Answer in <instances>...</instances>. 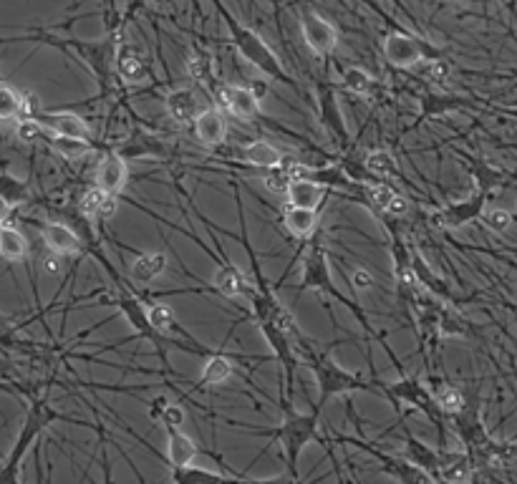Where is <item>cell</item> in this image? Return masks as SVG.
Returning a JSON list of instances; mask_svg holds the SVG:
<instances>
[{"label":"cell","instance_id":"6da1fadb","mask_svg":"<svg viewBox=\"0 0 517 484\" xmlns=\"http://www.w3.org/2000/svg\"><path fill=\"white\" fill-rule=\"evenodd\" d=\"M233 429H243L248 434H255V437H268L273 442L280 444L283 449V462L285 469H288V477L298 482V459L306 449L308 444H323L328 449L326 439H321V416H316L313 411L311 414H298L296 409L285 406L283 409V421L278 426H270V429H258V426H248L243 421H227Z\"/></svg>","mask_w":517,"mask_h":484},{"label":"cell","instance_id":"7a4b0ae2","mask_svg":"<svg viewBox=\"0 0 517 484\" xmlns=\"http://www.w3.org/2000/svg\"><path fill=\"white\" fill-rule=\"evenodd\" d=\"M298 353L303 356L306 366L313 374L318 386V404L313 414L321 416V411L326 409V404L336 396H343V394H353V391H376L374 386V379H364L356 371L343 369L338 361L331 358L328 351H321L318 346H313V341H306L303 346H298Z\"/></svg>","mask_w":517,"mask_h":484},{"label":"cell","instance_id":"3957f363","mask_svg":"<svg viewBox=\"0 0 517 484\" xmlns=\"http://www.w3.org/2000/svg\"><path fill=\"white\" fill-rule=\"evenodd\" d=\"M53 421H71V424L86 426L84 421L71 419V416H66L61 411L53 409L46 399L33 401L31 409H28V414H26V419L21 424V432L16 437V442H13V449L0 462V484H21V467L26 454L31 452L33 444L38 442V437L51 426Z\"/></svg>","mask_w":517,"mask_h":484},{"label":"cell","instance_id":"277c9868","mask_svg":"<svg viewBox=\"0 0 517 484\" xmlns=\"http://www.w3.org/2000/svg\"><path fill=\"white\" fill-rule=\"evenodd\" d=\"M379 343H381V348L386 351V356L391 358L394 369L399 371V381H391V384H386V381H381L374 376V386H376V391H381V394L391 401V406H394L396 411H401V406H409V409H414V411H422L427 419L432 421V424H437V429H439V444H444V416L439 414V411H437V404H434L429 389L424 386L422 381L414 379V376H409V374L404 371L401 361L394 356V351H391L389 343H386V333H379Z\"/></svg>","mask_w":517,"mask_h":484},{"label":"cell","instance_id":"5b68a950","mask_svg":"<svg viewBox=\"0 0 517 484\" xmlns=\"http://www.w3.org/2000/svg\"><path fill=\"white\" fill-rule=\"evenodd\" d=\"M215 11L220 13L222 21L227 26V31H230V41L233 46L237 48V53L243 56L248 64L258 68L260 74L268 76V79H273V81H280V84L290 86V89H298V84L293 81V76L285 71V66L280 64V58L275 56V51L268 46L263 36L253 28H248L243 23L235 18L233 13L227 11L222 3H215Z\"/></svg>","mask_w":517,"mask_h":484},{"label":"cell","instance_id":"8992f818","mask_svg":"<svg viewBox=\"0 0 517 484\" xmlns=\"http://www.w3.org/2000/svg\"><path fill=\"white\" fill-rule=\"evenodd\" d=\"M306 290H318V293H323L326 298H333V300H338L341 306L349 308V313L359 321V326L366 331V336L379 338L381 331H374V326L369 323V318H366V313H364V308H361L359 303H353L349 295H343L336 288L333 278H331V260H328V255H326V250H323V245H321V242H313V245H311V250H308V255L303 258V270H301L298 295L306 293Z\"/></svg>","mask_w":517,"mask_h":484},{"label":"cell","instance_id":"52a82bcc","mask_svg":"<svg viewBox=\"0 0 517 484\" xmlns=\"http://www.w3.org/2000/svg\"><path fill=\"white\" fill-rule=\"evenodd\" d=\"M119 36H121V33L106 36L101 41H81V38H56V36H43V33L38 31L33 33L31 41L51 43V46L64 48L66 53H76V56L89 66V71L96 76L101 96H106L109 94V89H111V81H114V51H117Z\"/></svg>","mask_w":517,"mask_h":484},{"label":"cell","instance_id":"ba28073f","mask_svg":"<svg viewBox=\"0 0 517 484\" xmlns=\"http://www.w3.org/2000/svg\"><path fill=\"white\" fill-rule=\"evenodd\" d=\"M381 51H384V58L386 64L394 66V68H417L424 61H439V51L432 48L427 41H419L414 38L412 33L404 31H391L386 33V38L381 43Z\"/></svg>","mask_w":517,"mask_h":484},{"label":"cell","instance_id":"9c48e42d","mask_svg":"<svg viewBox=\"0 0 517 484\" xmlns=\"http://www.w3.org/2000/svg\"><path fill=\"white\" fill-rule=\"evenodd\" d=\"M331 437H333L336 442L353 444L356 449H361V452H366L369 457H374V459L379 462L381 472L389 474L391 479H396L399 484H434L429 474H424L422 469H417V467L406 462L404 457H394V454L381 452V449H376L374 444L366 442V439H361V437H343V434H336V432H331Z\"/></svg>","mask_w":517,"mask_h":484},{"label":"cell","instance_id":"30bf717a","mask_svg":"<svg viewBox=\"0 0 517 484\" xmlns=\"http://www.w3.org/2000/svg\"><path fill=\"white\" fill-rule=\"evenodd\" d=\"M318 99V121L321 127L326 129V134L338 147H349L351 144V134H349V124H346V116L341 111V104H338V94L333 86L328 81H321L316 91Z\"/></svg>","mask_w":517,"mask_h":484},{"label":"cell","instance_id":"8fae6325","mask_svg":"<svg viewBox=\"0 0 517 484\" xmlns=\"http://www.w3.org/2000/svg\"><path fill=\"white\" fill-rule=\"evenodd\" d=\"M43 132H48L53 137L69 139V142H81V144H91V127L84 116L71 114V111H38L33 116Z\"/></svg>","mask_w":517,"mask_h":484},{"label":"cell","instance_id":"7c38bea8","mask_svg":"<svg viewBox=\"0 0 517 484\" xmlns=\"http://www.w3.org/2000/svg\"><path fill=\"white\" fill-rule=\"evenodd\" d=\"M114 74L121 79V84L139 86L152 81V66H149L147 56L139 51L137 46L127 43L121 36L117 41V51H114Z\"/></svg>","mask_w":517,"mask_h":484},{"label":"cell","instance_id":"4fadbf2b","mask_svg":"<svg viewBox=\"0 0 517 484\" xmlns=\"http://www.w3.org/2000/svg\"><path fill=\"white\" fill-rule=\"evenodd\" d=\"M301 33H303V41L311 51L316 56L328 58L331 53L336 51L338 46V31L333 23L323 18L316 11H303L301 13Z\"/></svg>","mask_w":517,"mask_h":484},{"label":"cell","instance_id":"5bb4252c","mask_svg":"<svg viewBox=\"0 0 517 484\" xmlns=\"http://www.w3.org/2000/svg\"><path fill=\"white\" fill-rule=\"evenodd\" d=\"M217 99L225 106V111H230L240 121L260 119V96L255 94V89H250V86L222 84L217 89Z\"/></svg>","mask_w":517,"mask_h":484},{"label":"cell","instance_id":"9a60e30c","mask_svg":"<svg viewBox=\"0 0 517 484\" xmlns=\"http://www.w3.org/2000/svg\"><path fill=\"white\" fill-rule=\"evenodd\" d=\"M129 184V164L127 159L121 157L119 152H109L99 159L94 174V187L101 190L104 195L119 197L124 187Z\"/></svg>","mask_w":517,"mask_h":484},{"label":"cell","instance_id":"2e32d148","mask_svg":"<svg viewBox=\"0 0 517 484\" xmlns=\"http://www.w3.org/2000/svg\"><path fill=\"white\" fill-rule=\"evenodd\" d=\"M487 210V197L485 195H480V192H472L470 197L465 200H457V202H449V205H444L439 215H437V220L442 227L447 230H459V227H465L470 222L480 220V215Z\"/></svg>","mask_w":517,"mask_h":484},{"label":"cell","instance_id":"e0dca14e","mask_svg":"<svg viewBox=\"0 0 517 484\" xmlns=\"http://www.w3.org/2000/svg\"><path fill=\"white\" fill-rule=\"evenodd\" d=\"M38 230H41V240L46 245V250L53 258H71V255L81 253V247H84L81 237L66 222H43V225H38Z\"/></svg>","mask_w":517,"mask_h":484},{"label":"cell","instance_id":"ac0fdd59","mask_svg":"<svg viewBox=\"0 0 517 484\" xmlns=\"http://www.w3.org/2000/svg\"><path fill=\"white\" fill-rule=\"evenodd\" d=\"M243 361V356H233V353H225V351H212L210 356L205 358V366L195 391L212 389V386H220L225 381L230 379L233 374H237V363Z\"/></svg>","mask_w":517,"mask_h":484},{"label":"cell","instance_id":"d6986e66","mask_svg":"<svg viewBox=\"0 0 517 484\" xmlns=\"http://www.w3.org/2000/svg\"><path fill=\"white\" fill-rule=\"evenodd\" d=\"M439 452V469H437V482L439 484H470L475 479V469L465 452H452V449H437Z\"/></svg>","mask_w":517,"mask_h":484},{"label":"cell","instance_id":"ffe728a7","mask_svg":"<svg viewBox=\"0 0 517 484\" xmlns=\"http://www.w3.org/2000/svg\"><path fill=\"white\" fill-rule=\"evenodd\" d=\"M470 106H475L470 99H462V96H454V94H424L419 99V116H417V121H414L412 127L406 129V132H414V129H419L422 124H427L429 119L434 116H444L449 114V111H459V109H470Z\"/></svg>","mask_w":517,"mask_h":484},{"label":"cell","instance_id":"44dd1931","mask_svg":"<svg viewBox=\"0 0 517 484\" xmlns=\"http://www.w3.org/2000/svg\"><path fill=\"white\" fill-rule=\"evenodd\" d=\"M240 159H243L245 167L255 169V172H270V169L283 167V164L290 162L280 149L270 144V142H263V139L245 144V147L240 149Z\"/></svg>","mask_w":517,"mask_h":484},{"label":"cell","instance_id":"7402d4cb","mask_svg":"<svg viewBox=\"0 0 517 484\" xmlns=\"http://www.w3.org/2000/svg\"><path fill=\"white\" fill-rule=\"evenodd\" d=\"M195 137L200 144L205 147H220L225 144V137H227V121H225V114L215 106H207L202 109L200 114L195 116Z\"/></svg>","mask_w":517,"mask_h":484},{"label":"cell","instance_id":"603a6c76","mask_svg":"<svg viewBox=\"0 0 517 484\" xmlns=\"http://www.w3.org/2000/svg\"><path fill=\"white\" fill-rule=\"evenodd\" d=\"M459 157L465 159L467 172H470L472 179H475V192L490 197L492 192L502 187V182H505V172H502V169L495 167V164H490L485 159H477L472 157V154H465V152H459Z\"/></svg>","mask_w":517,"mask_h":484},{"label":"cell","instance_id":"cb8c5ba5","mask_svg":"<svg viewBox=\"0 0 517 484\" xmlns=\"http://www.w3.org/2000/svg\"><path fill=\"white\" fill-rule=\"evenodd\" d=\"M404 459L414 464L417 469H422L424 474L432 477V482L437 484V469H439V452L432 449L429 444H424L422 439H417L409 429H404Z\"/></svg>","mask_w":517,"mask_h":484},{"label":"cell","instance_id":"d4e9b609","mask_svg":"<svg viewBox=\"0 0 517 484\" xmlns=\"http://www.w3.org/2000/svg\"><path fill=\"white\" fill-rule=\"evenodd\" d=\"M164 109H167L169 119H174L177 124H192L195 116L200 114V99L197 94L182 86V89H172L167 96H164Z\"/></svg>","mask_w":517,"mask_h":484},{"label":"cell","instance_id":"484cf974","mask_svg":"<svg viewBox=\"0 0 517 484\" xmlns=\"http://www.w3.org/2000/svg\"><path fill=\"white\" fill-rule=\"evenodd\" d=\"M323 200H326V190L308 179H293L285 192V207H296V210L321 212Z\"/></svg>","mask_w":517,"mask_h":484},{"label":"cell","instance_id":"4316f807","mask_svg":"<svg viewBox=\"0 0 517 484\" xmlns=\"http://www.w3.org/2000/svg\"><path fill=\"white\" fill-rule=\"evenodd\" d=\"M76 212H79L86 222H106L117 212V197L104 195V192L96 190V187H89V190L81 195L79 210Z\"/></svg>","mask_w":517,"mask_h":484},{"label":"cell","instance_id":"83f0119b","mask_svg":"<svg viewBox=\"0 0 517 484\" xmlns=\"http://www.w3.org/2000/svg\"><path fill=\"white\" fill-rule=\"evenodd\" d=\"M167 432V462L172 469L180 467H190L195 462V457L200 454V447L192 439L190 434H185L182 429H164Z\"/></svg>","mask_w":517,"mask_h":484},{"label":"cell","instance_id":"f1b7e54d","mask_svg":"<svg viewBox=\"0 0 517 484\" xmlns=\"http://www.w3.org/2000/svg\"><path fill=\"white\" fill-rule=\"evenodd\" d=\"M167 270V255L164 253H134L132 265H129V275L132 280L139 285L154 283Z\"/></svg>","mask_w":517,"mask_h":484},{"label":"cell","instance_id":"f546056e","mask_svg":"<svg viewBox=\"0 0 517 484\" xmlns=\"http://www.w3.org/2000/svg\"><path fill=\"white\" fill-rule=\"evenodd\" d=\"M429 394H432L434 404H437V411L442 414L444 419H452V416H457L459 411L465 409V404H467L465 391L457 389L454 384L434 379L432 391H429Z\"/></svg>","mask_w":517,"mask_h":484},{"label":"cell","instance_id":"4dcf8cb0","mask_svg":"<svg viewBox=\"0 0 517 484\" xmlns=\"http://www.w3.org/2000/svg\"><path fill=\"white\" fill-rule=\"evenodd\" d=\"M172 484H240V474L237 477H225L220 472H212L205 467H180V469H172L169 474Z\"/></svg>","mask_w":517,"mask_h":484},{"label":"cell","instance_id":"1f68e13d","mask_svg":"<svg viewBox=\"0 0 517 484\" xmlns=\"http://www.w3.org/2000/svg\"><path fill=\"white\" fill-rule=\"evenodd\" d=\"M364 169H366V174L371 179H376V182H386V179H404L401 177V169H399V162L391 157L386 149H371L369 154L364 157Z\"/></svg>","mask_w":517,"mask_h":484},{"label":"cell","instance_id":"d6a6232c","mask_svg":"<svg viewBox=\"0 0 517 484\" xmlns=\"http://www.w3.org/2000/svg\"><path fill=\"white\" fill-rule=\"evenodd\" d=\"M280 220H283L285 230L290 232L293 237H298V240H306V237H311V235L318 230L321 212L296 210V207H285L283 205V215H280Z\"/></svg>","mask_w":517,"mask_h":484},{"label":"cell","instance_id":"836d02e7","mask_svg":"<svg viewBox=\"0 0 517 484\" xmlns=\"http://www.w3.org/2000/svg\"><path fill=\"white\" fill-rule=\"evenodd\" d=\"M0 200L5 202L11 210L31 200V187H28V182L13 177L11 172L5 169V162H0Z\"/></svg>","mask_w":517,"mask_h":484},{"label":"cell","instance_id":"e575fe53","mask_svg":"<svg viewBox=\"0 0 517 484\" xmlns=\"http://www.w3.org/2000/svg\"><path fill=\"white\" fill-rule=\"evenodd\" d=\"M0 258L8 260V263H21V260L28 258V240L13 225L0 227Z\"/></svg>","mask_w":517,"mask_h":484},{"label":"cell","instance_id":"d590c367","mask_svg":"<svg viewBox=\"0 0 517 484\" xmlns=\"http://www.w3.org/2000/svg\"><path fill=\"white\" fill-rule=\"evenodd\" d=\"M361 190V197L364 202L369 205L371 210L376 212V215H384L386 207H389V202L399 195L394 184L389 182H371V184H356Z\"/></svg>","mask_w":517,"mask_h":484},{"label":"cell","instance_id":"8d00e7d4","mask_svg":"<svg viewBox=\"0 0 517 484\" xmlns=\"http://www.w3.org/2000/svg\"><path fill=\"white\" fill-rule=\"evenodd\" d=\"M341 84H343L346 91H351V94H356V96L374 94V76H371L369 71L359 68V66H351V68H346L343 76H341Z\"/></svg>","mask_w":517,"mask_h":484},{"label":"cell","instance_id":"74e56055","mask_svg":"<svg viewBox=\"0 0 517 484\" xmlns=\"http://www.w3.org/2000/svg\"><path fill=\"white\" fill-rule=\"evenodd\" d=\"M23 111L21 94L8 84H0V121H18Z\"/></svg>","mask_w":517,"mask_h":484},{"label":"cell","instance_id":"f35d334b","mask_svg":"<svg viewBox=\"0 0 517 484\" xmlns=\"http://www.w3.org/2000/svg\"><path fill=\"white\" fill-rule=\"evenodd\" d=\"M41 139L46 142V144H48V147H53L56 152H58V154H64V157H69V159L81 157V154H86L89 149L94 147V144H81V142H69V139L53 137V134H48V132H43Z\"/></svg>","mask_w":517,"mask_h":484},{"label":"cell","instance_id":"ab89813d","mask_svg":"<svg viewBox=\"0 0 517 484\" xmlns=\"http://www.w3.org/2000/svg\"><path fill=\"white\" fill-rule=\"evenodd\" d=\"M480 222L485 225L487 230L497 232V235H502V232L510 230V225H512V212L502 210V207H495V210H485L480 215Z\"/></svg>","mask_w":517,"mask_h":484},{"label":"cell","instance_id":"60d3db41","mask_svg":"<svg viewBox=\"0 0 517 484\" xmlns=\"http://www.w3.org/2000/svg\"><path fill=\"white\" fill-rule=\"evenodd\" d=\"M157 421L164 429H180L182 424H185V409H182L180 404L169 401L167 406L162 409V414H159Z\"/></svg>","mask_w":517,"mask_h":484},{"label":"cell","instance_id":"b9f144b4","mask_svg":"<svg viewBox=\"0 0 517 484\" xmlns=\"http://www.w3.org/2000/svg\"><path fill=\"white\" fill-rule=\"evenodd\" d=\"M16 137L21 142H38L43 137V129L36 119H18L16 121Z\"/></svg>","mask_w":517,"mask_h":484},{"label":"cell","instance_id":"7bdbcfd3","mask_svg":"<svg viewBox=\"0 0 517 484\" xmlns=\"http://www.w3.org/2000/svg\"><path fill=\"white\" fill-rule=\"evenodd\" d=\"M427 76L432 79V81H447V76L452 74V66L447 64V61H427Z\"/></svg>","mask_w":517,"mask_h":484},{"label":"cell","instance_id":"ee69618b","mask_svg":"<svg viewBox=\"0 0 517 484\" xmlns=\"http://www.w3.org/2000/svg\"><path fill=\"white\" fill-rule=\"evenodd\" d=\"M406 212H409V200L401 197V195H396V197L389 202V207H386V212H384L381 217H404Z\"/></svg>","mask_w":517,"mask_h":484},{"label":"cell","instance_id":"f6af8a7d","mask_svg":"<svg viewBox=\"0 0 517 484\" xmlns=\"http://www.w3.org/2000/svg\"><path fill=\"white\" fill-rule=\"evenodd\" d=\"M371 285H374V275H371L369 270L359 268L356 273L351 275V288H356V290H364V288H371Z\"/></svg>","mask_w":517,"mask_h":484},{"label":"cell","instance_id":"bcb514c9","mask_svg":"<svg viewBox=\"0 0 517 484\" xmlns=\"http://www.w3.org/2000/svg\"><path fill=\"white\" fill-rule=\"evenodd\" d=\"M147 404H149V419L157 421L159 414H162V409H164V406L169 404V399H167V396H154V399L147 401Z\"/></svg>","mask_w":517,"mask_h":484},{"label":"cell","instance_id":"7dc6e473","mask_svg":"<svg viewBox=\"0 0 517 484\" xmlns=\"http://www.w3.org/2000/svg\"><path fill=\"white\" fill-rule=\"evenodd\" d=\"M11 207H8V205H5V202L0 200V227H3V225H5V220H8V217H11Z\"/></svg>","mask_w":517,"mask_h":484},{"label":"cell","instance_id":"c3c4849f","mask_svg":"<svg viewBox=\"0 0 517 484\" xmlns=\"http://www.w3.org/2000/svg\"><path fill=\"white\" fill-rule=\"evenodd\" d=\"M46 268H48L51 273H56V270H58V258L48 255V258H46Z\"/></svg>","mask_w":517,"mask_h":484}]
</instances>
